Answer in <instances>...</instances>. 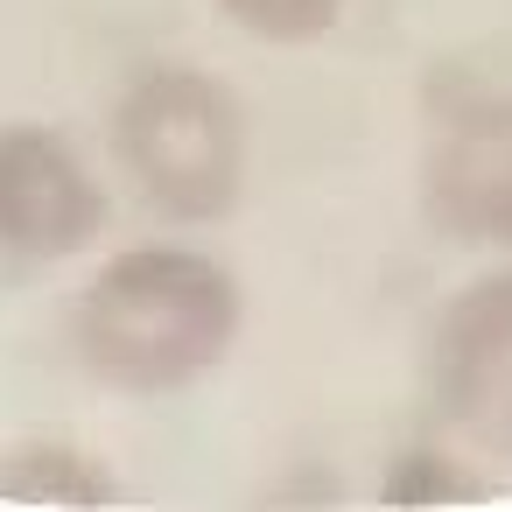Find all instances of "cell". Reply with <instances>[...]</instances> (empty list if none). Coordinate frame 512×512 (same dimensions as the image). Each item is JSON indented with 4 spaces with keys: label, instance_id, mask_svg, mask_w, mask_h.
<instances>
[{
    "label": "cell",
    "instance_id": "obj_2",
    "mask_svg": "<svg viewBox=\"0 0 512 512\" xmlns=\"http://www.w3.org/2000/svg\"><path fill=\"white\" fill-rule=\"evenodd\" d=\"M113 155L162 218H232L246 190V106L197 64H148L113 99Z\"/></svg>",
    "mask_w": 512,
    "mask_h": 512
},
{
    "label": "cell",
    "instance_id": "obj_5",
    "mask_svg": "<svg viewBox=\"0 0 512 512\" xmlns=\"http://www.w3.org/2000/svg\"><path fill=\"white\" fill-rule=\"evenodd\" d=\"M421 204L463 246H512V92L470 99L428 134Z\"/></svg>",
    "mask_w": 512,
    "mask_h": 512
},
{
    "label": "cell",
    "instance_id": "obj_8",
    "mask_svg": "<svg viewBox=\"0 0 512 512\" xmlns=\"http://www.w3.org/2000/svg\"><path fill=\"white\" fill-rule=\"evenodd\" d=\"M211 8L260 43H316L337 29L344 0H211Z\"/></svg>",
    "mask_w": 512,
    "mask_h": 512
},
{
    "label": "cell",
    "instance_id": "obj_3",
    "mask_svg": "<svg viewBox=\"0 0 512 512\" xmlns=\"http://www.w3.org/2000/svg\"><path fill=\"white\" fill-rule=\"evenodd\" d=\"M428 386L442 421L470 449L512 456V267H491L442 302L428 344Z\"/></svg>",
    "mask_w": 512,
    "mask_h": 512
},
{
    "label": "cell",
    "instance_id": "obj_7",
    "mask_svg": "<svg viewBox=\"0 0 512 512\" xmlns=\"http://www.w3.org/2000/svg\"><path fill=\"white\" fill-rule=\"evenodd\" d=\"M379 498L386 505H463V498H484V484L442 449H407V456L386 463Z\"/></svg>",
    "mask_w": 512,
    "mask_h": 512
},
{
    "label": "cell",
    "instance_id": "obj_4",
    "mask_svg": "<svg viewBox=\"0 0 512 512\" xmlns=\"http://www.w3.org/2000/svg\"><path fill=\"white\" fill-rule=\"evenodd\" d=\"M106 218V183L57 127H0V253L8 260H71L106 232Z\"/></svg>",
    "mask_w": 512,
    "mask_h": 512
},
{
    "label": "cell",
    "instance_id": "obj_1",
    "mask_svg": "<svg viewBox=\"0 0 512 512\" xmlns=\"http://www.w3.org/2000/svg\"><path fill=\"white\" fill-rule=\"evenodd\" d=\"M239 323L246 288L225 260L197 246H127L85 281L71 344L85 372L120 393H176L225 365Z\"/></svg>",
    "mask_w": 512,
    "mask_h": 512
},
{
    "label": "cell",
    "instance_id": "obj_6",
    "mask_svg": "<svg viewBox=\"0 0 512 512\" xmlns=\"http://www.w3.org/2000/svg\"><path fill=\"white\" fill-rule=\"evenodd\" d=\"M0 498L8 505H113L120 477L64 435H29L0 449Z\"/></svg>",
    "mask_w": 512,
    "mask_h": 512
}]
</instances>
